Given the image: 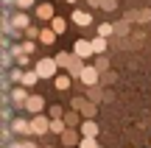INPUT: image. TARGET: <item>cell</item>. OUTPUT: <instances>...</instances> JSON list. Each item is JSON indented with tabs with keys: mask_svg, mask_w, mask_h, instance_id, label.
I'll return each mask as SVG.
<instances>
[{
	"mask_svg": "<svg viewBox=\"0 0 151 148\" xmlns=\"http://www.w3.org/2000/svg\"><path fill=\"white\" fill-rule=\"evenodd\" d=\"M34 70L39 73V78H56V76H59V64H56V56H42V59L34 64Z\"/></svg>",
	"mask_w": 151,
	"mask_h": 148,
	"instance_id": "obj_1",
	"label": "cell"
},
{
	"mask_svg": "<svg viewBox=\"0 0 151 148\" xmlns=\"http://www.w3.org/2000/svg\"><path fill=\"white\" fill-rule=\"evenodd\" d=\"M11 78H14L20 87H34V84L39 81V73L37 70H22V67H17V70H11Z\"/></svg>",
	"mask_w": 151,
	"mask_h": 148,
	"instance_id": "obj_2",
	"label": "cell"
},
{
	"mask_svg": "<svg viewBox=\"0 0 151 148\" xmlns=\"http://www.w3.org/2000/svg\"><path fill=\"white\" fill-rule=\"evenodd\" d=\"M31 129H34V137L48 134L50 132V115H34L31 117Z\"/></svg>",
	"mask_w": 151,
	"mask_h": 148,
	"instance_id": "obj_3",
	"label": "cell"
},
{
	"mask_svg": "<svg viewBox=\"0 0 151 148\" xmlns=\"http://www.w3.org/2000/svg\"><path fill=\"white\" fill-rule=\"evenodd\" d=\"M73 53L78 56V59H90V56H95V50H92V42L90 39H76V45H73Z\"/></svg>",
	"mask_w": 151,
	"mask_h": 148,
	"instance_id": "obj_4",
	"label": "cell"
},
{
	"mask_svg": "<svg viewBox=\"0 0 151 148\" xmlns=\"http://www.w3.org/2000/svg\"><path fill=\"white\" fill-rule=\"evenodd\" d=\"M70 109L81 112L84 117H92V115H95V104H90L87 98H73V101H70Z\"/></svg>",
	"mask_w": 151,
	"mask_h": 148,
	"instance_id": "obj_5",
	"label": "cell"
},
{
	"mask_svg": "<svg viewBox=\"0 0 151 148\" xmlns=\"http://www.w3.org/2000/svg\"><path fill=\"white\" fill-rule=\"evenodd\" d=\"M62 145H67V148H78V143H81V132H78V129H70V126H67L65 129V134H62Z\"/></svg>",
	"mask_w": 151,
	"mask_h": 148,
	"instance_id": "obj_6",
	"label": "cell"
},
{
	"mask_svg": "<svg viewBox=\"0 0 151 148\" xmlns=\"http://www.w3.org/2000/svg\"><path fill=\"white\" fill-rule=\"evenodd\" d=\"M98 78H101V70H98L95 64H87V67H84V73H81V81H84L87 87H95Z\"/></svg>",
	"mask_w": 151,
	"mask_h": 148,
	"instance_id": "obj_7",
	"label": "cell"
},
{
	"mask_svg": "<svg viewBox=\"0 0 151 148\" xmlns=\"http://www.w3.org/2000/svg\"><path fill=\"white\" fill-rule=\"evenodd\" d=\"M25 112H31V115H45V98L42 95H31L25 104Z\"/></svg>",
	"mask_w": 151,
	"mask_h": 148,
	"instance_id": "obj_8",
	"label": "cell"
},
{
	"mask_svg": "<svg viewBox=\"0 0 151 148\" xmlns=\"http://www.w3.org/2000/svg\"><path fill=\"white\" fill-rule=\"evenodd\" d=\"M11 132H14V134H20V137H28V134H34L31 120H25V117H17V120L11 123Z\"/></svg>",
	"mask_w": 151,
	"mask_h": 148,
	"instance_id": "obj_9",
	"label": "cell"
},
{
	"mask_svg": "<svg viewBox=\"0 0 151 148\" xmlns=\"http://www.w3.org/2000/svg\"><path fill=\"white\" fill-rule=\"evenodd\" d=\"M34 11H37V17H39L42 22H50V20L56 17V9H53L50 3H37V9H34Z\"/></svg>",
	"mask_w": 151,
	"mask_h": 148,
	"instance_id": "obj_10",
	"label": "cell"
},
{
	"mask_svg": "<svg viewBox=\"0 0 151 148\" xmlns=\"http://www.w3.org/2000/svg\"><path fill=\"white\" fill-rule=\"evenodd\" d=\"M81 137H98V123L92 120V117H84V123L78 126Z\"/></svg>",
	"mask_w": 151,
	"mask_h": 148,
	"instance_id": "obj_11",
	"label": "cell"
},
{
	"mask_svg": "<svg viewBox=\"0 0 151 148\" xmlns=\"http://www.w3.org/2000/svg\"><path fill=\"white\" fill-rule=\"evenodd\" d=\"M28 98H31V95H28V87H17V89H11V101H14L17 106H22V109H25Z\"/></svg>",
	"mask_w": 151,
	"mask_h": 148,
	"instance_id": "obj_12",
	"label": "cell"
},
{
	"mask_svg": "<svg viewBox=\"0 0 151 148\" xmlns=\"http://www.w3.org/2000/svg\"><path fill=\"white\" fill-rule=\"evenodd\" d=\"M73 22H76V25H81V28H87V25H90V22H92V11L90 9H87V11H73Z\"/></svg>",
	"mask_w": 151,
	"mask_h": 148,
	"instance_id": "obj_13",
	"label": "cell"
},
{
	"mask_svg": "<svg viewBox=\"0 0 151 148\" xmlns=\"http://www.w3.org/2000/svg\"><path fill=\"white\" fill-rule=\"evenodd\" d=\"M76 61V53H67V50H62V53H56V64L62 67V70H70Z\"/></svg>",
	"mask_w": 151,
	"mask_h": 148,
	"instance_id": "obj_14",
	"label": "cell"
},
{
	"mask_svg": "<svg viewBox=\"0 0 151 148\" xmlns=\"http://www.w3.org/2000/svg\"><path fill=\"white\" fill-rule=\"evenodd\" d=\"M11 25H14L17 31H25V28H31V22H28V14H25V11H17V14L11 17Z\"/></svg>",
	"mask_w": 151,
	"mask_h": 148,
	"instance_id": "obj_15",
	"label": "cell"
},
{
	"mask_svg": "<svg viewBox=\"0 0 151 148\" xmlns=\"http://www.w3.org/2000/svg\"><path fill=\"white\" fill-rule=\"evenodd\" d=\"M70 81H73L70 73H59V76L53 78V87L59 89V92H65V89H70Z\"/></svg>",
	"mask_w": 151,
	"mask_h": 148,
	"instance_id": "obj_16",
	"label": "cell"
},
{
	"mask_svg": "<svg viewBox=\"0 0 151 148\" xmlns=\"http://www.w3.org/2000/svg\"><path fill=\"white\" fill-rule=\"evenodd\" d=\"M56 36H59V34H56V31H53V28H50V25L39 31V42H42L45 48H48V45H53V42H56Z\"/></svg>",
	"mask_w": 151,
	"mask_h": 148,
	"instance_id": "obj_17",
	"label": "cell"
},
{
	"mask_svg": "<svg viewBox=\"0 0 151 148\" xmlns=\"http://www.w3.org/2000/svg\"><path fill=\"white\" fill-rule=\"evenodd\" d=\"M65 123H67V126H70V129H78L81 123H84V120H81V112L70 109V112H67V115H65Z\"/></svg>",
	"mask_w": 151,
	"mask_h": 148,
	"instance_id": "obj_18",
	"label": "cell"
},
{
	"mask_svg": "<svg viewBox=\"0 0 151 148\" xmlns=\"http://www.w3.org/2000/svg\"><path fill=\"white\" fill-rule=\"evenodd\" d=\"M92 50H95V56H104L106 53V36H92Z\"/></svg>",
	"mask_w": 151,
	"mask_h": 148,
	"instance_id": "obj_19",
	"label": "cell"
},
{
	"mask_svg": "<svg viewBox=\"0 0 151 148\" xmlns=\"http://www.w3.org/2000/svg\"><path fill=\"white\" fill-rule=\"evenodd\" d=\"M50 28H53L56 34H65V28H67V20H65V17H53V20H50Z\"/></svg>",
	"mask_w": 151,
	"mask_h": 148,
	"instance_id": "obj_20",
	"label": "cell"
},
{
	"mask_svg": "<svg viewBox=\"0 0 151 148\" xmlns=\"http://www.w3.org/2000/svg\"><path fill=\"white\" fill-rule=\"evenodd\" d=\"M65 129H67L65 117H59V120H50V132H53V134H59V137H62V134H65Z\"/></svg>",
	"mask_w": 151,
	"mask_h": 148,
	"instance_id": "obj_21",
	"label": "cell"
},
{
	"mask_svg": "<svg viewBox=\"0 0 151 148\" xmlns=\"http://www.w3.org/2000/svg\"><path fill=\"white\" fill-rule=\"evenodd\" d=\"M112 34H115V28H112V22H101V25H98V36H112Z\"/></svg>",
	"mask_w": 151,
	"mask_h": 148,
	"instance_id": "obj_22",
	"label": "cell"
},
{
	"mask_svg": "<svg viewBox=\"0 0 151 148\" xmlns=\"http://www.w3.org/2000/svg\"><path fill=\"white\" fill-rule=\"evenodd\" d=\"M78 148H104V145H98V137H81Z\"/></svg>",
	"mask_w": 151,
	"mask_h": 148,
	"instance_id": "obj_23",
	"label": "cell"
},
{
	"mask_svg": "<svg viewBox=\"0 0 151 148\" xmlns=\"http://www.w3.org/2000/svg\"><path fill=\"white\" fill-rule=\"evenodd\" d=\"M14 6L20 11H25V9H37V0H14Z\"/></svg>",
	"mask_w": 151,
	"mask_h": 148,
	"instance_id": "obj_24",
	"label": "cell"
},
{
	"mask_svg": "<svg viewBox=\"0 0 151 148\" xmlns=\"http://www.w3.org/2000/svg\"><path fill=\"white\" fill-rule=\"evenodd\" d=\"M39 31H42V28H25V31H22V36H25V39H39Z\"/></svg>",
	"mask_w": 151,
	"mask_h": 148,
	"instance_id": "obj_25",
	"label": "cell"
},
{
	"mask_svg": "<svg viewBox=\"0 0 151 148\" xmlns=\"http://www.w3.org/2000/svg\"><path fill=\"white\" fill-rule=\"evenodd\" d=\"M50 120H59V117H65V109H62V106H50Z\"/></svg>",
	"mask_w": 151,
	"mask_h": 148,
	"instance_id": "obj_26",
	"label": "cell"
},
{
	"mask_svg": "<svg viewBox=\"0 0 151 148\" xmlns=\"http://www.w3.org/2000/svg\"><path fill=\"white\" fill-rule=\"evenodd\" d=\"M95 67H98V70H109V61H106V56H98V61H95Z\"/></svg>",
	"mask_w": 151,
	"mask_h": 148,
	"instance_id": "obj_27",
	"label": "cell"
},
{
	"mask_svg": "<svg viewBox=\"0 0 151 148\" xmlns=\"http://www.w3.org/2000/svg\"><path fill=\"white\" fill-rule=\"evenodd\" d=\"M22 50H25V53L31 56L34 50H37V45H34V39H25V42H22Z\"/></svg>",
	"mask_w": 151,
	"mask_h": 148,
	"instance_id": "obj_28",
	"label": "cell"
},
{
	"mask_svg": "<svg viewBox=\"0 0 151 148\" xmlns=\"http://www.w3.org/2000/svg\"><path fill=\"white\" fill-rule=\"evenodd\" d=\"M134 20H137V22H148V20H151V11H148V9H143L140 14L134 17Z\"/></svg>",
	"mask_w": 151,
	"mask_h": 148,
	"instance_id": "obj_29",
	"label": "cell"
},
{
	"mask_svg": "<svg viewBox=\"0 0 151 148\" xmlns=\"http://www.w3.org/2000/svg\"><path fill=\"white\" fill-rule=\"evenodd\" d=\"M11 148H39V145L31 143V140H22V143H17V145H11Z\"/></svg>",
	"mask_w": 151,
	"mask_h": 148,
	"instance_id": "obj_30",
	"label": "cell"
},
{
	"mask_svg": "<svg viewBox=\"0 0 151 148\" xmlns=\"http://www.w3.org/2000/svg\"><path fill=\"white\" fill-rule=\"evenodd\" d=\"M115 6H118V0H101V9H106V11H112Z\"/></svg>",
	"mask_w": 151,
	"mask_h": 148,
	"instance_id": "obj_31",
	"label": "cell"
},
{
	"mask_svg": "<svg viewBox=\"0 0 151 148\" xmlns=\"http://www.w3.org/2000/svg\"><path fill=\"white\" fill-rule=\"evenodd\" d=\"M90 6H101V0H90Z\"/></svg>",
	"mask_w": 151,
	"mask_h": 148,
	"instance_id": "obj_32",
	"label": "cell"
},
{
	"mask_svg": "<svg viewBox=\"0 0 151 148\" xmlns=\"http://www.w3.org/2000/svg\"><path fill=\"white\" fill-rule=\"evenodd\" d=\"M65 3H70V6H73V3H76V0H65Z\"/></svg>",
	"mask_w": 151,
	"mask_h": 148,
	"instance_id": "obj_33",
	"label": "cell"
}]
</instances>
